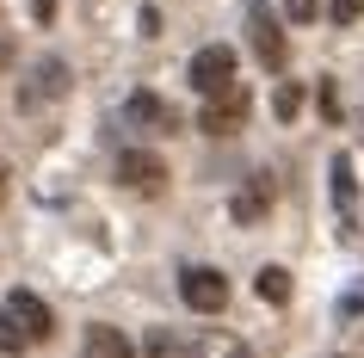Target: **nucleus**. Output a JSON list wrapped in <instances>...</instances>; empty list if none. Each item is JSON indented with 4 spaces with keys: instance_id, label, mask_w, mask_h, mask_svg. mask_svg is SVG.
<instances>
[{
    "instance_id": "15",
    "label": "nucleus",
    "mask_w": 364,
    "mask_h": 358,
    "mask_svg": "<svg viewBox=\"0 0 364 358\" xmlns=\"http://www.w3.org/2000/svg\"><path fill=\"white\" fill-rule=\"evenodd\" d=\"M25 346H31V334L19 327V315H13V309L0 302V352H25Z\"/></svg>"
},
{
    "instance_id": "17",
    "label": "nucleus",
    "mask_w": 364,
    "mask_h": 358,
    "mask_svg": "<svg viewBox=\"0 0 364 358\" xmlns=\"http://www.w3.org/2000/svg\"><path fill=\"white\" fill-rule=\"evenodd\" d=\"M327 19L333 25H358L364 19V0H327Z\"/></svg>"
},
{
    "instance_id": "13",
    "label": "nucleus",
    "mask_w": 364,
    "mask_h": 358,
    "mask_svg": "<svg viewBox=\"0 0 364 358\" xmlns=\"http://www.w3.org/2000/svg\"><path fill=\"white\" fill-rule=\"evenodd\" d=\"M192 358H253V352H247V346H241L235 334H198Z\"/></svg>"
},
{
    "instance_id": "4",
    "label": "nucleus",
    "mask_w": 364,
    "mask_h": 358,
    "mask_svg": "<svg viewBox=\"0 0 364 358\" xmlns=\"http://www.w3.org/2000/svg\"><path fill=\"white\" fill-rule=\"evenodd\" d=\"M117 179L130 191H142V198H154V191H167V161L149 149H124L117 154Z\"/></svg>"
},
{
    "instance_id": "8",
    "label": "nucleus",
    "mask_w": 364,
    "mask_h": 358,
    "mask_svg": "<svg viewBox=\"0 0 364 358\" xmlns=\"http://www.w3.org/2000/svg\"><path fill=\"white\" fill-rule=\"evenodd\" d=\"M124 117H130V124H142V130H179V112H173L167 99H154L149 87H136V93L124 99Z\"/></svg>"
},
{
    "instance_id": "14",
    "label": "nucleus",
    "mask_w": 364,
    "mask_h": 358,
    "mask_svg": "<svg viewBox=\"0 0 364 358\" xmlns=\"http://www.w3.org/2000/svg\"><path fill=\"white\" fill-rule=\"evenodd\" d=\"M253 290H259V302H284L290 297V272H284V265H259Z\"/></svg>"
},
{
    "instance_id": "18",
    "label": "nucleus",
    "mask_w": 364,
    "mask_h": 358,
    "mask_svg": "<svg viewBox=\"0 0 364 358\" xmlns=\"http://www.w3.org/2000/svg\"><path fill=\"white\" fill-rule=\"evenodd\" d=\"M315 13H321V0H284V19L290 25H309Z\"/></svg>"
},
{
    "instance_id": "11",
    "label": "nucleus",
    "mask_w": 364,
    "mask_h": 358,
    "mask_svg": "<svg viewBox=\"0 0 364 358\" xmlns=\"http://www.w3.org/2000/svg\"><path fill=\"white\" fill-rule=\"evenodd\" d=\"M80 358H136V346L124 339V327L93 321V327H87V339H80Z\"/></svg>"
},
{
    "instance_id": "10",
    "label": "nucleus",
    "mask_w": 364,
    "mask_h": 358,
    "mask_svg": "<svg viewBox=\"0 0 364 358\" xmlns=\"http://www.w3.org/2000/svg\"><path fill=\"white\" fill-rule=\"evenodd\" d=\"M6 309L19 315V327L31 334V346H38V339H50V327H56L50 302H43V297H31V290H13V297H6Z\"/></svg>"
},
{
    "instance_id": "20",
    "label": "nucleus",
    "mask_w": 364,
    "mask_h": 358,
    "mask_svg": "<svg viewBox=\"0 0 364 358\" xmlns=\"http://www.w3.org/2000/svg\"><path fill=\"white\" fill-rule=\"evenodd\" d=\"M0 198H6V173H0Z\"/></svg>"
},
{
    "instance_id": "6",
    "label": "nucleus",
    "mask_w": 364,
    "mask_h": 358,
    "mask_svg": "<svg viewBox=\"0 0 364 358\" xmlns=\"http://www.w3.org/2000/svg\"><path fill=\"white\" fill-rule=\"evenodd\" d=\"M247 124V87H229V93H216L210 105H204V117H198V130L204 136H229Z\"/></svg>"
},
{
    "instance_id": "5",
    "label": "nucleus",
    "mask_w": 364,
    "mask_h": 358,
    "mask_svg": "<svg viewBox=\"0 0 364 358\" xmlns=\"http://www.w3.org/2000/svg\"><path fill=\"white\" fill-rule=\"evenodd\" d=\"M62 93H68V62L43 56L38 68H31V87H19V112H38L43 99H62Z\"/></svg>"
},
{
    "instance_id": "12",
    "label": "nucleus",
    "mask_w": 364,
    "mask_h": 358,
    "mask_svg": "<svg viewBox=\"0 0 364 358\" xmlns=\"http://www.w3.org/2000/svg\"><path fill=\"white\" fill-rule=\"evenodd\" d=\"M142 358H192V346L173 334V327H149V339H142Z\"/></svg>"
},
{
    "instance_id": "1",
    "label": "nucleus",
    "mask_w": 364,
    "mask_h": 358,
    "mask_svg": "<svg viewBox=\"0 0 364 358\" xmlns=\"http://www.w3.org/2000/svg\"><path fill=\"white\" fill-rule=\"evenodd\" d=\"M186 80H192L204 99H216V93H229V87H241V80H235V50H229V43H204V50L192 56V68H186Z\"/></svg>"
},
{
    "instance_id": "2",
    "label": "nucleus",
    "mask_w": 364,
    "mask_h": 358,
    "mask_svg": "<svg viewBox=\"0 0 364 358\" xmlns=\"http://www.w3.org/2000/svg\"><path fill=\"white\" fill-rule=\"evenodd\" d=\"M272 204H278V179H272V173H253V179H241V191L229 198V216H235V228H259L272 216Z\"/></svg>"
},
{
    "instance_id": "7",
    "label": "nucleus",
    "mask_w": 364,
    "mask_h": 358,
    "mask_svg": "<svg viewBox=\"0 0 364 358\" xmlns=\"http://www.w3.org/2000/svg\"><path fill=\"white\" fill-rule=\"evenodd\" d=\"M247 31H253V56L266 62V68H284V56H290V43H284V31H278V19H272L266 6H253V19H247Z\"/></svg>"
},
{
    "instance_id": "3",
    "label": "nucleus",
    "mask_w": 364,
    "mask_h": 358,
    "mask_svg": "<svg viewBox=\"0 0 364 358\" xmlns=\"http://www.w3.org/2000/svg\"><path fill=\"white\" fill-rule=\"evenodd\" d=\"M179 297H186V309H198V315H216V309L229 302V278H223L216 265H186V272H179Z\"/></svg>"
},
{
    "instance_id": "16",
    "label": "nucleus",
    "mask_w": 364,
    "mask_h": 358,
    "mask_svg": "<svg viewBox=\"0 0 364 358\" xmlns=\"http://www.w3.org/2000/svg\"><path fill=\"white\" fill-rule=\"evenodd\" d=\"M272 112H278V124H290V117L303 112V87H296V80H278V93H272Z\"/></svg>"
},
{
    "instance_id": "9",
    "label": "nucleus",
    "mask_w": 364,
    "mask_h": 358,
    "mask_svg": "<svg viewBox=\"0 0 364 358\" xmlns=\"http://www.w3.org/2000/svg\"><path fill=\"white\" fill-rule=\"evenodd\" d=\"M333 210H340V235H352V223H358V173H352V154H333Z\"/></svg>"
},
{
    "instance_id": "19",
    "label": "nucleus",
    "mask_w": 364,
    "mask_h": 358,
    "mask_svg": "<svg viewBox=\"0 0 364 358\" xmlns=\"http://www.w3.org/2000/svg\"><path fill=\"white\" fill-rule=\"evenodd\" d=\"M315 105H321V117H327V124L340 117V93H333V80H321V93H315Z\"/></svg>"
}]
</instances>
